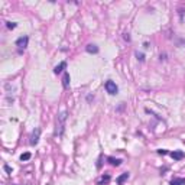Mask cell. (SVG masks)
I'll return each instance as SVG.
<instances>
[{"mask_svg":"<svg viewBox=\"0 0 185 185\" xmlns=\"http://www.w3.org/2000/svg\"><path fill=\"white\" fill-rule=\"evenodd\" d=\"M65 122H67V111H62L57 117V129H55V136L57 138H61L65 132Z\"/></svg>","mask_w":185,"mask_h":185,"instance_id":"6da1fadb","label":"cell"},{"mask_svg":"<svg viewBox=\"0 0 185 185\" xmlns=\"http://www.w3.org/2000/svg\"><path fill=\"white\" fill-rule=\"evenodd\" d=\"M4 171H6L7 174H12V168H10L9 165H4Z\"/></svg>","mask_w":185,"mask_h":185,"instance_id":"9a60e30c","label":"cell"},{"mask_svg":"<svg viewBox=\"0 0 185 185\" xmlns=\"http://www.w3.org/2000/svg\"><path fill=\"white\" fill-rule=\"evenodd\" d=\"M171 185H185V178H175L171 181Z\"/></svg>","mask_w":185,"mask_h":185,"instance_id":"ba28073f","label":"cell"},{"mask_svg":"<svg viewBox=\"0 0 185 185\" xmlns=\"http://www.w3.org/2000/svg\"><path fill=\"white\" fill-rule=\"evenodd\" d=\"M6 26H7V28H9V29H15L16 26H17V25H16L15 22H7V23H6Z\"/></svg>","mask_w":185,"mask_h":185,"instance_id":"5bb4252c","label":"cell"},{"mask_svg":"<svg viewBox=\"0 0 185 185\" xmlns=\"http://www.w3.org/2000/svg\"><path fill=\"white\" fill-rule=\"evenodd\" d=\"M65 67H67V62H65V61H62V62H61L59 65H57V67H55L53 72H55V74H59V72H62L64 69H65Z\"/></svg>","mask_w":185,"mask_h":185,"instance_id":"8992f818","label":"cell"},{"mask_svg":"<svg viewBox=\"0 0 185 185\" xmlns=\"http://www.w3.org/2000/svg\"><path fill=\"white\" fill-rule=\"evenodd\" d=\"M62 85H64V88H68V85H69V74H68V72H64Z\"/></svg>","mask_w":185,"mask_h":185,"instance_id":"52a82bcc","label":"cell"},{"mask_svg":"<svg viewBox=\"0 0 185 185\" xmlns=\"http://www.w3.org/2000/svg\"><path fill=\"white\" fill-rule=\"evenodd\" d=\"M136 57H138V59H140V61H145V58H143V53H136Z\"/></svg>","mask_w":185,"mask_h":185,"instance_id":"2e32d148","label":"cell"},{"mask_svg":"<svg viewBox=\"0 0 185 185\" xmlns=\"http://www.w3.org/2000/svg\"><path fill=\"white\" fill-rule=\"evenodd\" d=\"M107 160L110 162V165H113V166H119L120 163H122V159H114V158H111V156H110Z\"/></svg>","mask_w":185,"mask_h":185,"instance_id":"8fae6325","label":"cell"},{"mask_svg":"<svg viewBox=\"0 0 185 185\" xmlns=\"http://www.w3.org/2000/svg\"><path fill=\"white\" fill-rule=\"evenodd\" d=\"M158 153H159V155H166L168 152H166L165 149H159V151H158Z\"/></svg>","mask_w":185,"mask_h":185,"instance_id":"e0dca14e","label":"cell"},{"mask_svg":"<svg viewBox=\"0 0 185 185\" xmlns=\"http://www.w3.org/2000/svg\"><path fill=\"white\" fill-rule=\"evenodd\" d=\"M127 178H129V174H127V172L122 174V175H120L119 178H117V184H119V185H122V184H123V182H124Z\"/></svg>","mask_w":185,"mask_h":185,"instance_id":"9c48e42d","label":"cell"},{"mask_svg":"<svg viewBox=\"0 0 185 185\" xmlns=\"http://www.w3.org/2000/svg\"><path fill=\"white\" fill-rule=\"evenodd\" d=\"M87 52H90V53H97L98 52V48L96 46V45H87Z\"/></svg>","mask_w":185,"mask_h":185,"instance_id":"30bf717a","label":"cell"},{"mask_svg":"<svg viewBox=\"0 0 185 185\" xmlns=\"http://www.w3.org/2000/svg\"><path fill=\"white\" fill-rule=\"evenodd\" d=\"M28 42H29L28 36H20V38L16 41V46H19L20 49H22V48H26L28 46Z\"/></svg>","mask_w":185,"mask_h":185,"instance_id":"277c9868","label":"cell"},{"mask_svg":"<svg viewBox=\"0 0 185 185\" xmlns=\"http://www.w3.org/2000/svg\"><path fill=\"white\" fill-rule=\"evenodd\" d=\"M171 156H172L175 160H181V159H184L185 153L181 152V151H174V152H171Z\"/></svg>","mask_w":185,"mask_h":185,"instance_id":"5b68a950","label":"cell"},{"mask_svg":"<svg viewBox=\"0 0 185 185\" xmlns=\"http://www.w3.org/2000/svg\"><path fill=\"white\" fill-rule=\"evenodd\" d=\"M31 156H32V155L29 153V152H25V153L20 155V160H22V162H25V160H29V159H31Z\"/></svg>","mask_w":185,"mask_h":185,"instance_id":"4fadbf2b","label":"cell"},{"mask_svg":"<svg viewBox=\"0 0 185 185\" xmlns=\"http://www.w3.org/2000/svg\"><path fill=\"white\" fill-rule=\"evenodd\" d=\"M104 87H106L107 93H109V94H111V96L117 94V91H119V87H117L116 82H113V81H107L106 84H104Z\"/></svg>","mask_w":185,"mask_h":185,"instance_id":"7a4b0ae2","label":"cell"},{"mask_svg":"<svg viewBox=\"0 0 185 185\" xmlns=\"http://www.w3.org/2000/svg\"><path fill=\"white\" fill-rule=\"evenodd\" d=\"M39 135H41V129L39 127H36L33 130V133H32V136H31V145H36L39 142Z\"/></svg>","mask_w":185,"mask_h":185,"instance_id":"3957f363","label":"cell"},{"mask_svg":"<svg viewBox=\"0 0 185 185\" xmlns=\"http://www.w3.org/2000/svg\"><path fill=\"white\" fill-rule=\"evenodd\" d=\"M109 181H110V175H104V176H101V178L98 179L97 184H98V185H103L104 182H109Z\"/></svg>","mask_w":185,"mask_h":185,"instance_id":"7c38bea8","label":"cell"}]
</instances>
